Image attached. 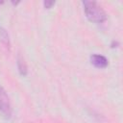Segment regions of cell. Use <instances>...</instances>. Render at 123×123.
I'll return each mask as SVG.
<instances>
[{
  "label": "cell",
  "instance_id": "6da1fadb",
  "mask_svg": "<svg viewBox=\"0 0 123 123\" xmlns=\"http://www.w3.org/2000/svg\"><path fill=\"white\" fill-rule=\"evenodd\" d=\"M84 10L87 19L94 23H103L107 19V14L102 7L95 1H84Z\"/></svg>",
  "mask_w": 123,
  "mask_h": 123
},
{
  "label": "cell",
  "instance_id": "7a4b0ae2",
  "mask_svg": "<svg viewBox=\"0 0 123 123\" xmlns=\"http://www.w3.org/2000/svg\"><path fill=\"white\" fill-rule=\"evenodd\" d=\"M12 113V110L10 98L7 92L5 91V89L2 86H0V116L9 119L11 118Z\"/></svg>",
  "mask_w": 123,
  "mask_h": 123
},
{
  "label": "cell",
  "instance_id": "3957f363",
  "mask_svg": "<svg viewBox=\"0 0 123 123\" xmlns=\"http://www.w3.org/2000/svg\"><path fill=\"white\" fill-rule=\"evenodd\" d=\"M90 62L97 68H106L108 66V60L99 54H93L90 57Z\"/></svg>",
  "mask_w": 123,
  "mask_h": 123
},
{
  "label": "cell",
  "instance_id": "277c9868",
  "mask_svg": "<svg viewBox=\"0 0 123 123\" xmlns=\"http://www.w3.org/2000/svg\"><path fill=\"white\" fill-rule=\"evenodd\" d=\"M17 67H18V70L20 72L21 75L23 76H26L27 73H28V67H27V64L25 62V60L23 59V57L21 55H18L17 56Z\"/></svg>",
  "mask_w": 123,
  "mask_h": 123
},
{
  "label": "cell",
  "instance_id": "5b68a950",
  "mask_svg": "<svg viewBox=\"0 0 123 123\" xmlns=\"http://www.w3.org/2000/svg\"><path fill=\"white\" fill-rule=\"evenodd\" d=\"M54 4H55V2H54V1H44V2H43L44 7H45V8H47V9H50Z\"/></svg>",
  "mask_w": 123,
  "mask_h": 123
}]
</instances>
